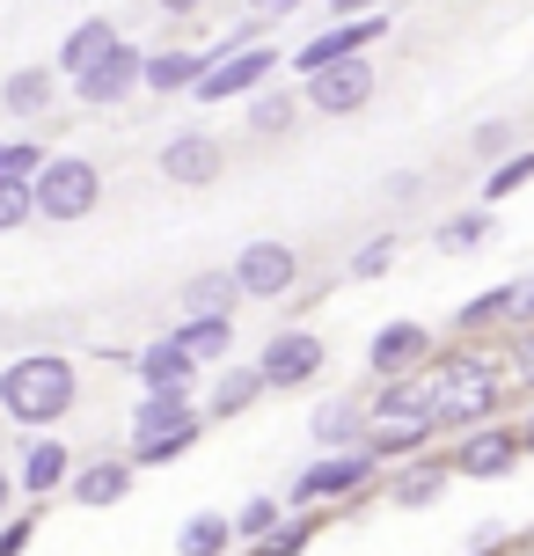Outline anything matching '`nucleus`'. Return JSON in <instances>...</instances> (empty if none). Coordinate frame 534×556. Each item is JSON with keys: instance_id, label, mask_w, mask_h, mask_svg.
Returning <instances> with one entry per match:
<instances>
[{"instance_id": "a211bd4d", "label": "nucleus", "mask_w": 534, "mask_h": 556, "mask_svg": "<svg viewBox=\"0 0 534 556\" xmlns=\"http://www.w3.org/2000/svg\"><path fill=\"white\" fill-rule=\"evenodd\" d=\"M205 66L213 52H198V45H162V52H147V88L154 96H191L205 81Z\"/></svg>"}, {"instance_id": "79ce46f5", "label": "nucleus", "mask_w": 534, "mask_h": 556, "mask_svg": "<svg viewBox=\"0 0 534 556\" xmlns=\"http://www.w3.org/2000/svg\"><path fill=\"white\" fill-rule=\"evenodd\" d=\"M154 8H162L169 23H191V15H205V8H213V0H154Z\"/></svg>"}, {"instance_id": "473e14b6", "label": "nucleus", "mask_w": 534, "mask_h": 556, "mask_svg": "<svg viewBox=\"0 0 534 556\" xmlns=\"http://www.w3.org/2000/svg\"><path fill=\"white\" fill-rule=\"evenodd\" d=\"M285 513H293V505H279V498H250V505H242V513H234V534H242V542H250V549H256V542H264V534L279 528Z\"/></svg>"}, {"instance_id": "f257e3e1", "label": "nucleus", "mask_w": 534, "mask_h": 556, "mask_svg": "<svg viewBox=\"0 0 534 556\" xmlns=\"http://www.w3.org/2000/svg\"><path fill=\"white\" fill-rule=\"evenodd\" d=\"M74 403H81V366L66 352H23V359L0 366V410L23 432H52Z\"/></svg>"}, {"instance_id": "f8f14e48", "label": "nucleus", "mask_w": 534, "mask_h": 556, "mask_svg": "<svg viewBox=\"0 0 534 556\" xmlns=\"http://www.w3.org/2000/svg\"><path fill=\"white\" fill-rule=\"evenodd\" d=\"M264 381H271V389H308L315 374H322V366H330V344H322V337L315 330H271V344H264Z\"/></svg>"}, {"instance_id": "4be33fe9", "label": "nucleus", "mask_w": 534, "mask_h": 556, "mask_svg": "<svg viewBox=\"0 0 534 556\" xmlns=\"http://www.w3.org/2000/svg\"><path fill=\"white\" fill-rule=\"evenodd\" d=\"M447 476H461V469H454V462H395V476H389V505L418 513V505H432L440 491H447Z\"/></svg>"}, {"instance_id": "c756f323", "label": "nucleus", "mask_w": 534, "mask_h": 556, "mask_svg": "<svg viewBox=\"0 0 534 556\" xmlns=\"http://www.w3.org/2000/svg\"><path fill=\"white\" fill-rule=\"evenodd\" d=\"M198 432H205V425H176V432H154V440H132V462H140V469H169L176 454H191V446H198Z\"/></svg>"}, {"instance_id": "f03ea898", "label": "nucleus", "mask_w": 534, "mask_h": 556, "mask_svg": "<svg viewBox=\"0 0 534 556\" xmlns=\"http://www.w3.org/2000/svg\"><path fill=\"white\" fill-rule=\"evenodd\" d=\"M432 417H440V432H476L498 417V366L476 359V352H447V359H432Z\"/></svg>"}, {"instance_id": "72a5a7b5", "label": "nucleus", "mask_w": 534, "mask_h": 556, "mask_svg": "<svg viewBox=\"0 0 534 556\" xmlns=\"http://www.w3.org/2000/svg\"><path fill=\"white\" fill-rule=\"evenodd\" d=\"M37 220V191L15 184V176H0V235H15V227Z\"/></svg>"}, {"instance_id": "9d476101", "label": "nucleus", "mask_w": 534, "mask_h": 556, "mask_svg": "<svg viewBox=\"0 0 534 556\" xmlns=\"http://www.w3.org/2000/svg\"><path fill=\"white\" fill-rule=\"evenodd\" d=\"M381 37H389V8H381V15H344V23H330L322 37H308V45L293 52V74L308 81V74H322V66H338V59L366 52V45H381Z\"/></svg>"}, {"instance_id": "1a4fd4ad", "label": "nucleus", "mask_w": 534, "mask_h": 556, "mask_svg": "<svg viewBox=\"0 0 534 556\" xmlns=\"http://www.w3.org/2000/svg\"><path fill=\"white\" fill-rule=\"evenodd\" d=\"M74 446L59 440V432H29L23 440V454H15V483H23V498L29 505H52L66 483H74Z\"/></svg>"}, {"instance_id": "c03bdc74", "label": "nucleus", "mask_w": 534, "mask_h": 556, "mask_svg": "<svg viewBox=\"0 0 534 556\" xmlns=\"http://www.w3.org/2000/svg\"><path fill=\"white\" fill-rule=\"evenodd\" d=\"M15 491H23V483H15V469L0 462V520H8V505H15Z\"/></svg>"}, {"instance_id": "412c9836", "label": "nucleus", "mask_w": 534, "mask_h": 556, "mask_svg": "<svg viewBox=\"0 0 534 556\" xmlns=\"http://www.w3.org/2000/svg\"><path fill=\"white\" fill-rule=\"evenodd\" d=\"M301 111H308V96H293V88H256L250 96V139H285V132H301Z\"/></svg>"}, {"instance_id": "ddd939ff", "label": "nucleus", "mask_w": 534, "mask_h": 556, "mask_svg": "<svg viewBox=\"0 0 534 556\" xmlns=\"http://www.w3.org/2000/svg\"><path fill=\"white\" fill-rule=\"evenodd\" d=\"M424 359H432V330H424V323H381L373 344H366L373 381H389V374H418Z\"/></svg>"}, {"instance_id": "ea45409f", "label": "nucleus", "mask_w": 534, "mask_h": 556, "mask_svg": "<svg viewBox=\"0 0 534 556\" xmlns=\"http://www.w3.org/2000/svg\"><path fill=\"white\" fill-rule=\"evenodd\" d=\"M506 147H512V125H498V117L476 125V154H506Z\"/></svg>"}, {"instance_id": "b1692460", "label": "nucleus", "mask_w": 534, "mask_h": 556, "mask_svg": "<svg viewBox=\"0 0 534 556\" xmlns=\"http://www.w3.org/2000/svg\"><path fill=\"white\" fill-rule=\"evenodd\" d=\"M264 389H271L264 366H220V374H213V395H205V417H242Z\"/></svg>"}, {"instance_id": "a18cd8bd", "label": "nucleus", "mask_w": 534, "mask_h": 556, "mask_svg": "<svg viewBox=\"0 0 534 556\" xmlns=\"http://www.w3.org/2000/svg\"><path fill=\"white\" fill-rule=\"evenodd\" d=\"M512 323H534V286H520V307H512Z\"/></svg>"}, {"instance_id": "49530a36", "label": "nucleus", "mask_w": 534, "mask_h": 556, "mask_svg": "<svg viewBox=\"0 0 534 556\" xmlns=\"http://www.w3.org/2000/svg\"><path fill=\"white\" fill-rule=\"evenodd\" d=\"M0 337H8V323H0Z\"/></svg>"}, {"instance_id": "2eb2a0df", "label": "nucleus", "mask_w": 534, "mask_h": 556, "mask_svg": "<svg viewBox=\"0 0 534 556\" xmlns=\"http://www.w3.org/2000/svg\"><path fill=\"white\" fill-rule=\"evenodd\" d=\"M520 432H506V425H476V432H461L454 440V469L461 476H506L512 462H520Z\"/></svg>"}, {"instance_id": "a19ab883", "label": "nucleus", "mask_w": 534, "mask_h": 556, "mask_svg": "<svg viewBox=\"0 0 534 556\" xmlns=\"http://www.w3.org/2000/svg\"><path fill=\"white\" fill-rule=\"evenodd\" d=\"M389 0H330V23H344V15H381Z\"/></svg>"}, {"instance_id": "393cba45", "label": "nucleus", "mask_w": 534, "mask_h": 556, "mask_svg": "<svg viewBox=\"0 0 534 556\" xmlns=\"http://www.w3.org/2000/svg\"><path fill=\"white\" fill-rule=\"evenodd\" d=\"M242 301H250V293H242L234 264H227V271H198L191 286H183V315H234Z\"/></svg>"}, {"instance_id": "f3484780", "label": "nucleus", "mask_w": 534, "mask_h": 556, "mask_svg": "<svg viewBox=\"0 0 534 556\" xmlns=\"http://www.w3.org/2000/svg\"><path fill=\"white\" fill-rule=\"evenodd\" d=\"M132 476H140V462H132V454H125V462H81V469H74V483H66V498L88 505V513H103V505L132 498Z\"/></svg>"}, {"instance_id": "0eeeda50", "label": "nucleus", "mask_w": 534, "mask_h": 556, "mask_svg": "<svg viewBox=\"0 0 534 556\" xmlns=\"http://www.w3.org/2000/svg\"><path fill=\"white\" fill-rule=\"evenodd\" d=\"M264 81H279V52L271 45H242V52H220L205 66V81L191 88L198 103H234V96H256Z\"/></svg>"}, {"instance_id": "58836bf2", "label": "nucleus", "mask_w": 534, "mask_h": 556, "mask_svg": "<svg viewBox=\"0 0 534 556\" xmlns=\"http://www.w3.org/2000/svg\"><path fill=\"white\" fill-rule=\"evenodd\" d=\"M29 534H37V520H0V556H23Z\"/></svg>"}, {"instance_id": "20e7f679", "label": "nucleus", "mask_w": 534, "mask_h": 556, "mask_svg": "<svg viewBox=\"0 0 534 556\" xmlns=\"http://www.w3.org/2000/svg\"><path fill=\"white\" fill-rule=\"evenodd\" d=\"M381 476V454L373 446H338V454H322V462H308V469L293 476V513H315V505H330V498H359L366 483Z\"/></svg>"}, {"instance_id": "423d86ee", "label": "nucleus", "mask_w": 534, "mask_h": 556, "mask_svg": "<svg viewBox=\"0 0 534 556\" xmlns=\"http://www.w3.org/2000/svg\"><path fill=\"white\" fill-rule=\"evenodd\" d=\"M234 278H242L250 301H285V293H301V250L279 242V235H256L250 250L234 256Z\"/></svg>"}, {"instance_id": "9b49d317", "label": "nucleus", "mask_w": 534, "mask_h": 556, "mask_svg": "<svg viewBox=\"0 0 534 556\" xmlns=\"http://www.w3.org/2000/svg\"><path fill=\"white\" fill-rule=\"evenodd\" d=\"M162 184H176V191H205V184H220L227 176V147L213 132H176L162 139Z\"/></svg>"}, {"instance_id": "7c9ffc66", "label": "nucleus", "mask_w": 534, "mask_h": 556, "mask_svg": "<svg viewBox=\"0 0 534 556\" xmlns=\"http://www.w3.org/2000/svg\"><path fill=\"white\" fill-rule=\"evenodd\" d=\"M512 307H520V286H498V293H476V301L461 307L454 323L476 337V330H491V323H512Z\"/></svg>"}, {"instance_id": "39448f33", "label": "nucleus", "mask_w": 534, "mask_h": 556, "mask_svg": "<svg viewBox=\"0 0 534 556\" xmlns=\"http://www.w3.org/2000/svg\"><path fill=\"white\" fill-rule=\"evenodd\" d=\"M373 88H381L373 59L352 52V59H338V66L308 74V81H301V96H308V111H322V117H359L366 103H373Z\"/></svg>"}, {"instance_id": "5701e85b", "label": "nucleus", "mask_w": 534, "mask_h": 556, "mask_svg": "<svg viewBox=\"0 0 534 556\" xmlns=\"http://www.w3.org/2000/svg\"><path fill=\"white\" fill-rule=\"evenodd\" d=\"M111 45H117V23H111V15H88V23H74V29H66V45H59V59H52V66L66 74V81H74V74H88V66H96V59L111 52Z\"/></svg>"}, {"instance_id": "c9c22d12", "label": "nucleus", "mask_w": 534, "mask_h": 556, "mask_svg": "<svg viewBox=\"0 0 534 556\" xmlns=\"http://www.w3.org/2000/svg\"><path fill=\"white\" fill-rule=\"evenodd\" d=\"M395 250H403L395 227H389V235H373V242H359V250H352V278H381L395 264Z\"/></svg>"}, {"instance_id": "dca6fc26", "label": "nucleus", "mask_w": 534, "mask_h": 556, "mask_svg": "<svg viewBox=\"0 0 534 556\" xmlns=\"http://www.w3.org/2000/svg\"><path fill=\"white\" fill-rule=\"evenodd\" d=\"M132 374H140L147 389H191L198 381V359H191V344H183V337H154V344H140V352H132Z\"/></svg>"}, {"instance_id": "37998d69", "label": "nucleus", "mask_w": 534, "mask_h": 556, "mask_svg": "<svg viewBox=\"0 0 534 556\" xmlns=\"http://www.w3.org/2000/svg\"><path fill=\"white\" fill-rule=\"evenodd\" d=\"M256 15H271V23H285V15H301V8H308V0H250Z\"/></svg>"}, {"instance_id": "c85d7f7f", "label": "nucleus", "mask_w": 534, "mask_h": 556, "mask_svg": "<svg viewBox=\"0 0 534 556\" xmlns=\"http://www.w3.org/2000/svg\"><path fill=\"white\" fill-rule=\"evenodd\" d=\"M432 432H440V425H424V417H410V425H373V432H366V446H373L381 462H410Z\"/></svg>"}, {"instance_id": "6ab92c4d", "label": "nucleus", "mask_w": 534, "mask_h": 556, "mask_svg": "<svg viewBox=\"0 0 534 556\" xmlns=\"http://www.w3.org/2000/svg\"><path fill=\"white\" fill-rule=\"evenodd\" d=\"M176 425H205V403H191V389H147V403L132 410V440H154Z\"/></svg>"}, {"instance_id": "7ed1b4c3", "label": "nucleus", "mask_w": 534, "mask_h": 556, "mask_svg": "<svg viewBox=\"0 0 534 556\" xmlns=\"http://www.w3.org/2000/svg\"><path fill=\"white\" fill-rule=\"evenodd\" d=\"M29 191H37V220L44 227H74L103 205V168L81 162V154H59V162H44L29 176Z\"/></svg>"}, {"instance_id": "4c0bfd02", "label": "nucleus", "mask_w": 534, "mask_h": 556, "mask_svg": "<svg viewBox=\"0 0 534 556\" xmlns=\"http://www.w3.org/2000/svg\"><path fill=\"white\" fill-rule=\"evenodd\" d=\"M512 374L534 389V323H520V337H512Z\"/></svg>"}, {"instance_id": "cd10ccee", "label": "nucleus", "mask_w": 534, "mask_h": 556, "mask_svg": "<svg viewBox=\"0 0 534 556\" xmlns=\"http://www.w3.org/2000/svg\"><path fill=\"white\" fill-rule=\"evenodd\" d=\"M491 242V213H447V220L432 227V250L440 256H469Z\"/></svg>"}, {"instance_id": "4468645a", "label": "nucleus", "mask_w": 534, "mask_h": 556, "mask_svg": "<svg viewBox=\"0 0 534 556\" xmlns=\"http://www.w3.org/2000/svg\"><path fill=\"white\" fill-rule=\"evenodd\" d=\"M308 432L322 454H338V446H366V432H373V403L366 395H330V403H315Z\"/></svg>"}, {"instance_id": "6e6552de", "label": "nucleus", "mask_w": 534, "mask_h": 556, "mask_svg": "<svg viewBox=\"0 0 534 556\" xmlns=\"http://www.w3.org/2000/svg\"><path fill=\"white\" fill-rule=\"evenodd\" d=\"M132 88H147V52H140V45H125V37H117L88 74H74V96H81L88 111H117Z\"/></svg>"}, {"instance_id": "f704fd0d", "label": "nucleus", "mask_w": 534, "mask_h": 556, "mask_svg": "<svg viewBox=\"0 0 534 556\" xmlns=\"http://www.w3.org/2000/svg\"><path fill=\"white\" fill-rule=\"evenodd\" d=\"M520 184H534V154H506V162L491 168V184H483V198L498 205V198H512Z\"/></svg>"}, {"instance_id": "2f4dec72", "label": "nucleus", "mask_w": 534, "mask_h": 556, "mask_svg": "<svg viewBox=\"0 0 534 556\" xmlns=\"http://www.w3.org/2000/svg\"><path fill=\"white\" fill-rule=\"evenodd\" d=\"M315 528H322V520H308V513H285L279 528L256 542V556H301V549L315 542Z\"/></svg>"}, {"instance_id": "aec40b11", "label": "nucleus", "mask_w": 534, "mask_h": 556, "mask_svg": "<svg viewBox=\"0 0 534 556\" xmlns=\"http://www.w3.org/2000/svg\"><path fill=\"white\" fill-rule=\"evenodd\" d=\"M59 81H66L59 66H15V74L0 81V111L8 117H44L52 96H59Z\"/></svg>"}, {"instance_id": "bb28decb", "label": "nucleus", "mask_w": 534, "mask_h": 556, "mask_svg": "<svg viewBox=\"0 0 534 556\" xmlns=\"http://www.w3.org/2000/svg\"><path fill=\"white\" fill-rule=\"evenodd\" d=\"M242 542L234 534V520H220V513H191L183 528H176V556H227Z\"/></svg>"}, {"instance_id": "a878e982", "label": "nucleus", "mask_w": 534, "mask_h": 556, "mask_svg": "<svg viewBox=\"0 0 534 556\" xmlns=\"http://www.w3.org/2000/svg\"><path fill=\"white\" fill-rule=\"evenodd\" d=\"M183 344H191L198 366H227V352H234V315H183Z\"/></svg>"}, {"instance_id": "e433bc0d", "label": "nucleus", "mask_w": 534, "mask_h": 556, "mask_svg": "<svg viewBox=\"0 0 534 556\" xmlns=\"http://www.w3.org/2000/svg\"><path fill=\"white\" fill-rule=\"evenodd\" d=\"M44 168V147H29V139H0V176H15V184H29Z\"/></svg>"}]
</instances>
